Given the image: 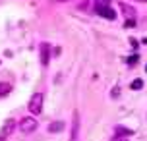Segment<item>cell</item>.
<instances>
[{"label":"cell","instance_id":"obj_1","mask_svg":"<svg viewBox=\"0 0 147 141\" xmlns=\"http://www.w3.org/2000/svg\"><path fill=\"white\" fill-rule=\"evenodd\" d=\"M95 12L99 15H103V17H107V19H116V10L110 6V4H99V2H95Z\"/></svg>","mask_w":147,"mask_h":141},{"label":"cell","instance_id":"obj_2","mask_svg":"<svg viewBox=\"0 0 147 141\" xmlns=\"http://www.w3.org/2000/svg\"><path fill=\"white\" fill-rule=\"evenodd\" d=\"M43 93H35V95L29 99V112L31 114H41V110H43Z\"/></svg>","mask_w":147,"mask_h":141},{"label":"cell","instance_id":"obj_3","mask_svg":"<svg viewBox=\"0 0 147 141\" xmlns=\"http://www.w3.org/2000/svg\"><path fill=\"white\" fill-rule=\"evenodd\" d=\"M37 118H22L20 122V130H22V134H33L37 130Z\"/></svg>","mask_w":147,"mask_h":141},{"label":"cell","instance_id":"obj_4","mask_svg":"<svg viewBox=\"0 0 147 141\" xmlns=\"http://www.w3.org/2000/svg\"><path fill=\"white\" fill-rule=\"evenodd\" d=\"M80 137V112L74 110L72 114V130H70V141H78Z\"/></svg>","mask_w":147,"mask_h":141},{"label":"cell","instance_id":"obj_5","mask_svg":"<svg viewBox=\"0 0 147 141\" xmlns=\"http://www.w3.org/2000/svg\"><path fill=\"white\" fill-rule=\"evenodd\" d=\"M39 48H41V64L49 66V62H51V45L49 43H41Z\"/></svg>","mask_w":147,"mask_h":141},{"label":"cell","instance_id":"obj_6","mask_svg":"<svg viewBox=\"0 0 147 141\" xmlns=\"http://www.w3.org/2000/svg\"><path fill=\"white\" fill-rule=\"evenodd\" d=\"M120 10H122V14L126 15V19H136V10H134L130 4H126V2H120Z\"/></svg>","mask_w":147,"mask_h":141},{"label":"cell","instance_id":"obj_7","mask_svg":"<svg viewBox=\"0 0 147 141\" xmlns=\"http://www.w3.org/2000/svg\"><path fill=\"white\" fill-rule=\"evenodd\" d=\"M64 128H66V124H64L62 120L51 122V124H49V134H60V132H64Z\"/></svg>","mask_w":147,"mask_h":141},{"label":"cell","instance_id":"obj_8","mask_svg":"<svg viewBox=\"0 0 147 141\" xmlns=\"http://www.w3.org/2000/svg\"><path fill=\"white\" fill-rule=\"evenodd\" d=\"M10 91H12V85L10 83H0V99H4L6 95H10Z\"/></svg>","mask_w":147,"mask_h":141},{"label":"cell","instance_id":"obj_9","mask_svg":"<svg viewBox=\"0 0 147 141\" xmlns=\"http://www.w3.org/2000/svg\"><path fill=\"white\" fill-rule=\"evenodd\" d=\"M130 87H132L134 91H140L141 87H143V81H141L140 77H138V79H134V81H132V85H130Z\"/></svg>","mask_w":147,"mask_h":141},{"label":"cell","instance_id":"obj_10","mask_svg":"<svg viewBox=\"0 0 147 141\" xmlns=\"http://www.w3.org/2000/svg\"><path fill=\"white\" fill-rule=\"evenodd\" d=\"M116 132H120L118 135H132L134 134L132 130H124V128H116Z\"/></svg>","mask_w":147,"mask_h":141},{"label":"cell","instance_id":"obj_11","mask_svg":"<svg viewBox=\"0 0 147 141\" xmlns=\"http://www.w3.org/2000/svg\"><path fill=\"white\" fill-rule=\"evenodd\" d=\"M124 27H126V29H132V27H136V19H126Z\"/></svg>","mask_w":147,"mask_h":141},{"label":"cell","instance_id":"obj_12","mask_svg":"<svg viewBox=\"0 0 147 141\" xmlns=\"http://www.w3.org/2000/svg\"><path fill=\"white\" fill-rule=\"evenodd\" d=\"M128 64H130V66H136V64H138V54H134L132 58H128Z\"/></svg>","mask_w":147,"mask_h":141},{"label":"cell","instance_id":"obj_13","mask_svg":"<svg viewBox=\"0 0 147 141\" xmlns=\"http://www.w3.org/2000/svg\"><path fill=\"white\" fill-rule=\"evenodd\" d=\"M110 95H112V97H118V95H120V89H112V93H110Z\"/></svg>","mask_w":147,"mask_h":141},{"label":"cell","instance_id":"obj_14","mask_svg":"<svg viewBox=\"0 0 147 141\" xmlns=\"http://www.w3.org/2000/svg\"><path fill=\"white\" fill-rule=\"evenodd\" d=\"M51 2H68V0H51Z\"/></svg>","mask_w":147,"mask_h":141},{"label":"cell","instance_id":"obj_15","mask_svg":"<svg viewBox=\"0 0 147 141\" xmlns=\"http://www.w3.org/2000/svg\"><path fill=\"white\" fill-rule=\"evenodd\" d=\"M143 45H147V37H145V39H143Z\"/></svg>","mask_w":147,"mask_h":141},{"label":"cell","instance_id":"obj_16","mask_svg":"<svg viewBox=\"0 0 147 141\" xmlns=\"http://www.w3.org/2000/svg\"><path fill=\"white\" fill-rule=\"evenodd\" d=\"M138 2H147V0H138Z\"/></svg>","mask_w":147,"mask_h":141},{"label":"cell","instance_id":"obj_17","mask_svg":"<svg viewBox=\"0 0 147 141\" xmlns=\"http://www.w3.org/2000/svg\"><path fill=\"white\" fill-rule=\"evenodd\" d=\"M118 141H128V139H118Z\"/></svg>","mask_w":147,"mask_h":141},{"label":"cell","instance_id":"obj_18","mask_svg":"<svg viewBox=\"0 0 147 141\" xmlns=\"http://www.w3.org/2000/svg\"><path fill=\"white\" fill-rule=\"evenodd\" d=\"M145 72H147V66H145Z\"/></svg>","mask_w":147,"mask_h":141}]
</instances>
